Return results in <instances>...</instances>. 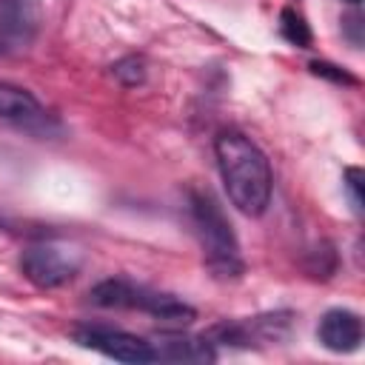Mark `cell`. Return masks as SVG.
<instances>
[{"label": "cell", "mask_w": 365, "mask_h": 365, "mask_svg": "<svg viewBox=\"0 0 365 365\" xmlns=\"http://www.w3.org/2000/svg\"><path fill=\"white\" fill-rule=\"evenodd\" d=\"M217 165L228 191V200L245 217L265 214L271 202V165L254 140L240 131H222L214 140Z\"/></svg>", "instance_id": "6da1fadb"}, {"label": "cell", "mask_w": 365, "mask_h": 365, "mask_svg": "<svg viewBox=\"0 0 365 365\" xmlns=\"http://www.w3.org/2000/svg\"><path fill=\"white\" fill-rule=\"evenodd\" d=\"M188 211H191V222L200 237V245L205 251V265L217 277H240L242 274L240 242L220 202L208 191H191Z\"/></svg>", "instance_id": "7a4b0ae2"}, {"label": "cell", "mask_w": 365, "mask_h": 365, "mask_svg": "<svg viewBox=\"0 0 365 365\" xmlns=\"http://www.w3.org/2000/svg\"><path fill=\"white\" fill-rule=\"evenodd\" d=\"M88 299H91V305H100V308H137V311H145L157 322H163L165 328H174V331L188 325V322H194V317H197V311L191 305H185L182 299H177L171 294L151 291L145 285H134V282L120 279V277L97 282L88 291Z\"/></svg>", "instance_id": "3957f363"}, {"label": "cell", "mask_w": 365, "mask_h": 365, "mask_svg": "<svg viewBox=\"0 0 365 365\" xmlns=\"http://www.w3.org/2000/svg\"><path fill=\"white\" fill-rule=\"evenodd\" d=\"M20 271L37 288H60L80 271V254L63 245H31L20 257Z\"/></svg>", "instance_id": "277c9868"}, {"label": "cell", "mask_w": 365, "mask_h": 365, "mask_svg": "<svg viewBox=\"0 0 365 365\" xmlns=\"http://www.w3.org/2000/svg\"><path fill=\"white\" fill-rule=\"evenodd\" d=\"M74 342L83 348H91L103 356H111L117 362H131V365H143V362H154V345L145 342L143 336H134L128 331H114V328H97V325H86L74 331Z\"/></svg>", "instance_id": "5b68a950"}, {"label": "cell", "mask_w": 365, "mask_h": 365, "mask_svg": "<svg viewBox=\"0 0 365 365\" xmlns=\"http://www.w3.org/2000/svg\"><path fill=\"white\" fill-rule=\"evenodd\" d=\"M319 342L334 354H351L362 345V319L348 308H331L317 328Z\"/></svg>", "instance_id": "8992f818"}, {"label": "cell", "mask_w": 365, "mask_h": 365, "mask_svg": "<svg viewBox=\"0 0 365 365\" xmlns=\"http://www.w3.org/2000/svg\"><path fill=\"white\" fill-rule=\"evenodd\" d=\"M43 26L40 0H0V37L11 43H31Z\"/></svg>", "instance_id": "52a82bcc"}, {"label": "cell", "mask_w": 365, "mask_h": 365, "mask_svg": "<svg viewBox=\"0 0 365 365\" xmlns=\"http://www.w3.org/2000/svg\"><path fill=\"white\" fill-rule=\"evenodd\" d=\"M157 359H171V362H202L214 359V342L208 336H168L165 342L154 345Z\"/></svg>", "instance_id": "ba28073f"}, {"label": "cell", "mask_w": 365, "mask_h": 365, "mask_svg": "<svg viewBox=\"0 0 365 365\" xmlns=\"http://www.w3.org/2000/svg\"><path fill=\"white\" fill-rule=\"evenodd\" d=\"M37 111H40V103H37V97L31 91L0 80V117L26 120V117H34Z\"/></svg>", "instance_id": "9c48e42d"}, {"label": "cell", "mask_w": 365, "mask_h": 365, "mask_svg": "<svg viewBox=\"0 0 365 365\" xmlns=\"http://www.w3.org/2000/svg\"><path fill=\"white\" fill-rule=\"evenodd\" d=\"M279 34L297 48H308L311 46V29H308L305 17L297 9H282L279 11Z\"/></svg>", "instance_id": "30bf717a"}, {"label": "cell", "mask_w": 365, "mask_h": 365, "mask_svg": "<svg viewBox=\"0 0 365 365\" xmlns=\"http://www.w3.org/2000/svg\"><path fill=\"white\" fill-rule=\"evenodd\" d=\"M111 77L120 86H125V88L143 86L145 83V63H143V57H134V54L120 57L117 63H111Z\"/></svg>", "instance_id": "8fae6325"}, {"label": "cell", "mask_w": 365, "mask_h": 365, "mask_svg": "<svg viewBox=\"0 0 365 365\" xmlns=\"http://www.w3.org/2000/svg\"><path fill=\"white\" fill-rule=\"evenodd\" d=\"M362 180H365V174H362V168H356V165H348L345 171H342V185H345V191H348V197H351V205H354V211L356 214H362Z\"/></svg>", "instance_id": "7c38bea8"}, {"label": "cell", "mask_w": 365, "mask_h": 365, "mask_svg": "<svg viewBox=\"0 0 365 365\" xmlns=\"http://www.w3.org/2000/svg\"><path fill=\"white\" fill-rule=\"evenodd\" d=\"M308 68H311L317 77H325V80H334V83H345V86H354V83H356L354 74H348L345 68H339V66H334V63H325V60H314Z\"/></svg>", "instance_id": "4fadbf2b"}, {"label": "cell", "mask_w": 365, "mask_h": 365, "mask_svg": "<svg viewBox=\"0 0 365 365\" xmlns=\"http://www.w3.org/2000/svg\"><path fill=\"white\" fill-rule=\"evenodd\" d=\"M3 54H6V43L0 40V57H3Z\"/></svg>", "instance_id": "5bb4252c"}, {"label": "cell", "mask_w": 365, "mask_h": 365, "mask_svg": "<svg viewBox=\"0 0 365 365\" xmlns=\"http://www.w3.org/2000/svg\"><path fill=\"white\" fill-rule=\"evenodd\" d=\"M345 3H351V6H359V0H345Z\"/></svg>", "instance_id": "9a60e30c"}]
</instances>
